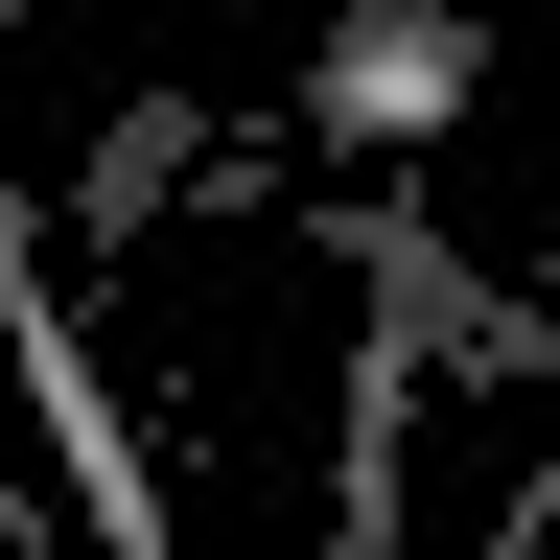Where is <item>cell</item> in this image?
Here are the masks:
<instances>
[{"mask_svg": "<svg viewBox=\"0 0 560 560\" xmlns=\"http://www.w3.org/2000/svg\"><path fill=\"white\" fill-rule=\"evenodd\" d=\"M187 164H210V117H187V94H140V117L94 140V187H70V210H94V234H140V210H187Z\"/></svg>", "mask_w": 560, "mask_h": 560, "instance_id": "obj_3", "label": "cell"}, {"mask_svg": "<svg viewBox=\"0 0 560 560\" xmlns=\"http://www.w3.org/2000/svg\"><path fill=\"white\" fill-rule=\"evenodd\" d=\"M0 374L47 397V444H70V514H94V560H164V490H140V444H117V374L70 350V280H47V187L0 164Z\"/></svg>", "mask_w": 560, "mask_h": 560, "instance_id": "obj_1", "label": "cell"}, {"mask_svg": "<svg viewBox=\"0 0 560 560\" xmlns=\"http://www.w3.org/2000/svg\"><path fill=\"white\" fill-rule=\"evenodd\" d=\"M444 70H467L444 24H374V47H350V117H420V94H444Z\"/></svg>", "mask_w": 560, "mask_h": 560, "instance_id": "obj_4", "label": "cell"}, {"mask_svg": "<svg viewBox=\"0 0 560 560\" xmlns=\"http://www.w3.org/2000/svg\"><path fill=\"white\" fill-rule=\"evenodd\" d=\"M304 234H327V280H350V304H374L397 350H444V374H537V397H560V327L514 304V280H467V257H444V234H420V210H397V187H327V210H304Z\"/></svg>", "mask_w": 560, "mask_h": 560, "instance_id": "obj_2", "label": "cell"}]
</instances>
